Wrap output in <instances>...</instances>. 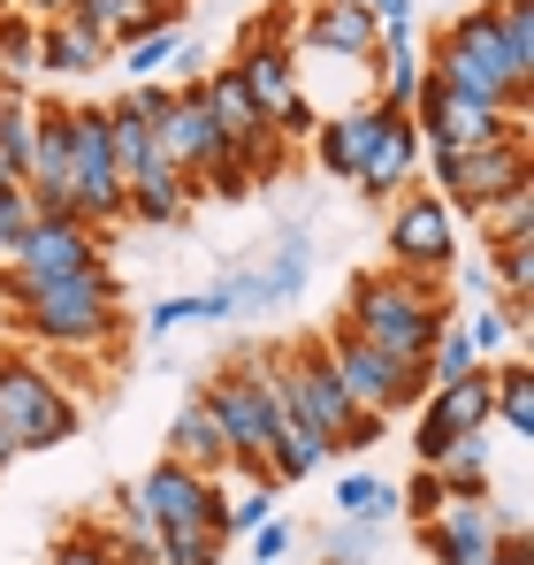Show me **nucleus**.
<instances>
[{
	"mask_svg": "<svg viewBox=\"0 0 534 565\" xmlns=\"http://www.w3.org/2000/svg\"><path fill=\"white\" fill-rule=\"evenodd\" d=\"M344 321H352L359 344H374V352H389V360L420 367V360H428V344L450 329V298H444V282H436V276L382 268V276H359L352 282Z\"/></svg>",
	"mask_w": 534,
	"mask_h": 565,
	"instance_id": "obj_1",
	"label": "nucleus"
},
{
	"mask_svg": "<svg viewBox=\"0 0 534 565\" xmlns=\"http://www.w3.org/2000/svg\"><path fill=\"white\" fill-rule=\"evenodd\" d=\"M428 85H444V93H466L481 99V107H496V115H527V77L504 62V46H496V23H489V8H466V15H450L444 31L428 39Z\"/></svg>",
	"mask_w": 534,
	"mask_h": 565,
	"instance_id": "obj_2",
	"label": "nucleus"
},
{
	"mask_svg": "<svg viewBox=\"0 0 534 565\" xmlns=\"http://www.w3.org/2000/svg\"><path fill=\"white\" fill-rule=\"evenodd\" d=\"M290 23L298 8H267V23H253L229 54V77L245 85V99L260 107V122L275 138H313V107H306V85H298V46H290Z\"/></svg>",
	"mask_w": 534,
	"mask_h": 565,
	"instance_id": "obj_3",
	"label": "nucleus"
},
{
	"mask_svg": "<svg viewBox=\"0 0 534 565\" xmlns=\"http://www.w3.org/2000/svg\"><path fill=\"white\" fill-rule=\"evenodd\" d=\"M115 298H122L115 268H92V276L46 282V290H15V321H23V337H39L54 352H99L115 337Z\"/></svg>",
	"mask_w": 534,
	"mask_h": 565,
	"instance_id": "obj_4",
	"label": "nucleus"
},
{
	"mask_svg": "<svg viewBox=\"0 0 534 565\" xmlns=\"http://www.w3.org/2000/svg\"><path fill=\"white\" fill-rule=\"evenodd\" d=\"M420 161H428V191L444 199L450 214H489L496 199H512V191L534 184V161H527V115H512V130L496 138V146H473V153H428L420 146Z\"/></svg>",
	"mask_w": 534,
	"mask_h": 565,
	"instance_id": "obj_5",
	"label": "nucleus"
},
{
	"mask_svg": "<svg viewBox=\"0 0 534 565\" xmlns=\"http://www.w3.org/2000/svg\"><path fill=\"white\" fill-rule=\"evenodd\" d=\"M70 214H77L85 230H115V222H130V191H122V169H115L107 107H99V99L70 107Z\"/></svg>",
	"mask_w": 534,
	"mask_h": 565,
	"instance_id": "obj_6",
	"label": "nucleus"
},
{
	"mask_svg": "<svg viewBox=\"0 0 534 565\" xmlns=\"http://www.w3.org/2000/svg\"><path fill=\"white\" fill-rule=\"evenodd\" d=\"M0 436L15 451H54L77 436V397L39 360H0Z\"/></svg>",
	"mask_w": 534,
	"mask_h": 565,
	"instance_id": "obj_7",
	"label": "nucleus"
},
{
	"mask_svg": "<svg viewBox=\"0 0 534 565\" xmlns=\"http://www.w3.org/2000/svg\"><path fill=\"white\" fill-rule=\"evenodd\" d=\"M199 397H206V413H214V428H222V444H229V467L237 473H267V444H275V397H267V382L253 375V360H229V367H214V382H199Z\"/></svg>",
	"mask_w": 534,
	"mask_h": 565,
	"instance_id": "obj_8",
	"label": "nucleus"
},
{
	"mask_svg": "<svg viewBox=\"0 0 534 565\" xmlns=\"http://www.w3.org/2000/svg\"><path fill=\"white\" fill-rule=\"evenodd\" d=\"M321 352H329V367H337V382H344V397H352L359 413H374V420H389V413H405V405H420V397H428L420 367H405V360H389V352L359 344L352 321H337V329L321 337Z\"/></svg>",
	"mask_w": 534,
	"mask_h": 565,
	"instance_id": "obj_9",
	"label": "nucleus"
},
{
	"mask_svg": "<svg viewBox=\"0 0 534 565\" xmlns=\"http://www.w3.org/2000/svg\"><path fill=\"white\" fill-rule=\"evenodd\" d=\"M92 268H107V260H99V230H85L77 214H39V222L23 230V245H15L0 290L15 298V290H46V282L92 276Z\"/></svg>",
	"mask_w": 534,
	"mask_h": 565,
	"instance_id": "obj_10",
	"label": "nucleus"
},
{
	"mask_svg": "<svg viewBox=\"0 0 534 565\" xmlns=\"http://www.w3.org/2000/svg\"><path fill=\"white\" fill-rule=\"evenodd\" d=\"M382 237H389V260L405 268V276H450V260H458V214H450L436 191H397L389 199V222H382Z\"/></svg>",
	"mask_w": 534,
	"mask_h": 565,
	"instance_id": "obj_11",
	"label": "nucleus"
},
{
	"mask_svg": "<svg viewBox=\"0 0 534 565\" xmlns=\"http://www.w3.org/2000/svg\"><path fill=\"white\" fill-rule=\"evenodd\" d=\"M214 504H222V481H214V473L177 467V459H161V467L146 473V481H130V512H138L153 535L206 527V520H214ZM214 527H222V520H214Z\"/></svg>",
	"mask_w": 534,
	"mask_h": 565,
	"instance_id": "obj_12",
	"label": "nucleus"
},
{
	"mask_svg": "<svg viewBox=\"0 0 534 565\" xmlns=\"http://www.w3.org/2000/svg\"><path fill=\"white\" fill-rule=\"evenodd\" d=\"M489 367L481 375H466V382H444V390H428L420 397V428H413V459L420 467H436L458 436H489Z\"/></svg>",
	"mask_w": 534,
	"mask_h": 565,
	"instance_id": "obj_13",
	"label": "nucleus"
},
{
	"mask_svg": "<svg viewBox=\"0 0 534 565\" xmlns=\"http://www.w3.org/2000/svg\"><path fill=\"white\" fill-rule=\"evenodd\" d=\"M413 184H420V122L382 107V122H374V138H366V153L352 169V191L374 199V206H389L397 191H413Z\"/></svg>",
	"mask_w": 534,
	"mask_h": 565,
	"instance_id": "obj_14",
	"label": "nucleus"
},
{
	"mask_svg": "<svg viewBox=\"0 0 534 565\" xmlns=\"http://www.w3.org/2000/svg\"><path fill=\"white\" fill-rule=\"evenodd\" d=\"M413 122H420L428 153H473V146H496L512 130V115H496V107H481V99H466V93H444V85H420Z\"/></svg>",
	"mask_w": 534,
	"mask_h": 565,
	"instance_id": "obj_15",
	"label": "nucleus"
},
{
	"mask_svg": "<svg viewBox=\"0 0 534 565\" xmlns=\"http://www.w3.org/2000/svg\"><path fill=\"white\" fill-rule=\"evenodd\" d=\"M504 543V520L489 497H444L436 520H420V551L436 565H489Z\"/></svg>",
	"mask_w": 534,
	"mask_h": 565,
	"instance_id": "obj_16",
	"label": "nucleus"
},
{
	"mask_svg": "<svg viewBox=\"0 0 534 565\" xmlns=\"http://www.w3.org/2000/svg\"><path fill=\"white\" fill-rule=\"evenodd\" d=\"M306 276H313V237H306V230H282V237H275V253H267L260 268H245V260H237V268L214 282V290L229 298V313H245V306H282V298H290Z\"/></svg>",
	"mask_w": 534,
	"mask_h": 565,
	"instance_id": "obj_17",
	"label": "nucleus"
},
{
	"mask_svg": "<svg viewBox=\"0 0 534 565\" xmlns=\"http://www.w3.org/2000/svg\"><path fill=\"white\" fill-rule=\"evenodd\" d=\"M374 39H382V23L359 0H306L290 23V46L329 54V62H374Z\"/></svg>",
	"mask_w": 534,
	"mask_h": 565,
	"instance_id": "obj_18",
	"label": "nucleus"
},
{
	"mask_svg": "<svg viewBox=\"0 0 534 565\" xmlns=\"http://www.w3.org/2000/svg\"><path fill=\"white\" fill-rule=\"evenodd\" d=\"M420 85H428V70H420L413 23H382V39H374V99H382V107H397V115H413Z\"/></svg>",
	"mask_w": 534,
	"mask_h": 565,
	"instance_id": "obj_19",
	"label": "nucleus"
},
{
	"mask_svg": "<svg viewBox=\"0 0 534 565\" xmlns=\"http://www.w3.org/2000/svg\"><path fill=\"white\" fill-rule=\"evenodd\" d=\"M169 459L191 473H229V444H222V428H214V413H206L199 390L183 397L177 420H169Z\"/></svg>",
	"mask_w": 534,
	"mask_h": 565,
	"instance_id": "obj_20",
	"label": "nucleus"
},
{
	"mask_svg": "<svg viewBox=\"0 0 534 565\" xmlns=\"http://www.w3.org/2000/svg\"><path fill=\"white\" fill-rule=\"evenodd\" d=\"M107 62H115V46L92 39L85 23H70V15L39 23V70H54V77H92V70H107Z\"/></svg>",
	"mask_w": 534,
	"mask_h": 565,
	"instance_id": "obj_21",
	"label": "nucleus"
},
{
	"mask_svg": "<svg viewBox=\"0 0 534 565\" xmlns=\"http://www.w3.org/2000/svg\"><path fill=\"white\" fill-rule=\"evenodd\" d=\"M122 191H130V214H138V222H161V230H177L183 214H191V199H199V191H191V177H183V169H169V161H146V169H138Z\"/></svg>",
	"mask_w": 534,
	"mask_h": 565,
	"instance_id": "obj_22",
	"label": "nucleus"
},
{
	"mask_svg": "<svg viewBox=\"0 0 534 565\" xmlns=\"http://www.w3.org/2000/svg\"><path fill=\"white\" fill-rule=\"evenodd\" d=\"M321 459H337V451H329V436H321V428H306V420H298V413H282V420H275V444H267V481H275V489H282V481H306V473L321 467Z\"/></svg>",
	"mask_w": 534,
	"mask_h": 565,
	"instance_id": "obj_23",
	"label": "nucleus"
},
{
	"mask_svg": "<svg viewBox=\"0 0 534 565\" xmlns=\"http://www.w3.org/2000/svg\"><path fill=\"white\" fill-rule=\"evenodd\" d=\"M337 520H352V527H389V520H397V481H382V473H344V481H337Z\"/></svg>",
	"mask_w": 534,
	"mask_h": 565,
	"instance_id": "obj_24",
	"label": "nucleus"
},
{
	"mask_svg": "<svg viewBox=\"0 0 534 565\" xmlns=\"http://www.w3.org/2000/svg\"><path fill=\"white\" fill-rule=\"evenodd\" d=\"M489 413H496L512 436H534V367H527V360L489 367Z\"/></svg>",
	"mask_w": 534,
	"mask_h": 565,
	"instance_id": "obj_25",
	"label": "nucleus"
},
{
	"mask_svg": "<svg viewBox=\"0 0 534 565\" xmlns=\"http://www.w3.org/2000/svg\"><path fill=\"white\" fill-rule=\"evenodd\" d=\"M436 481H444V497H489V444L481 436H458L444 459H436Z\"/></svg>",
	"mask_w": 534,
	"mask_h": 565,
	"instance_id": "obj_26",
	"label": "nucleus"
},
{
	"mask_svg": "<svg viewBox=\"0 0 534 565\" xmlns=\"http://www.w3.org/2000/svg\"><path fill=\"white\" fill-rule=\"evenodd\" d=\"M489 23H496L504 62H512V70L534 85V0H496V8H489Z\"/></svg>",
	"mask_w": 534,
	"mask_h": 565,
	"instance_id": "obj_27",
	"label": "nucleus"
},
{
	"mask_svg": "<svg viewBox=\"0 0 534 565\" xmlns=\"http://www.w3.org/2000/svg\"><path fill=\"white\" fill-rule=\"evenodd\" d=\"M481 237H489V245H534V184L512 191V199H496V206L481 214Z\"/></svg>",
	"mask_w": 534,
	"mask_h": 565,
	"instance_id": "obj_28",
	"label": "nucleus"
},
{
	"mask_svg": "<svg viewBox=\"0 0 534 565\" xmlns=\"http://www.w3.org/2000/svg\"><path fill=\"white\" fill-rule=\"evenodd\" d=\"M39 70V23L31 15H0V77H31Z\"/></svg>",
	"mask_w": 534,
	"mask_h": 565,
	"instance_id": "obj_29",
	"label": "nucleus"
},
{
	"mask_svg": "<svg viewBox=\"0 0 534 565\" xmlns=\"http://www.w3.org/2000/svg\"><path fill=\"white\" fill-rule=\"evenodd\" d=\"M177 46H183L177 23H169V31H146V39H130V46H122V70H130L138 85H153V77H161V70L177 62Z\"/></svg>",
	"mask_w": 534,
	"mask_h": 565,
	"instance_id": "obj_30",
	"label": "nucleus"
},
{
	"mask_svg": "<svg viewBox=\"0 0 534 565\" xmlns=\"http://www.w3.org/2000/svg\"><path fill=\"white\" fill-rule=\"evenodd\" d=\"M321 565H366L382 551V527H352V520H337V527H321Z\"/></svg>",
	"mask_w": 534,
	"mask_h": 565,
	"instance_id": "obj_31",
	"label": "nucleus"
},
{
	"mask_svg": "<svg viewBox=\"0 0 534 565\" xmlns=\"http://www.w3.org/2000/svg\"><path fill=\"white\" fill-rule=\"evenodd\" d=\"M183 321H229V298H222V290H183V298H161V306H153V329H161V337L183 329Z\"/></svg>",
	"mask_w": 534,
	"mask_h": 565,
	"instance_id": "obj_32",
	"label": "nucleus"
},
{
	"mask_svg": "<svg viewBox=\"0 0 534 565\" xmlns=\"http://www.w3.org/2000/svg\"><path fill=\"white\" fill-rule=\"evenodd\" d=\"M229 535L206 520V527H183V535H161V565H222Z\"/></svg>",
	"mask_w": 534,
	"mask_h": 565,
	"instance_id": "obj_33",
	"label": "nucleus"
},
{
	"mask_svg": "<svg viewBox=\"0 0 534 565\" xmlns=\"http://www.w3.org/2000/svg\"><path fill=\"white\" fill-rule=\"evenodd\" d=\"M46 565H115V558H107V520H77V527H62Z\"/></svg>",
	"mask_w": 534,
	"mask_h": 565,
	"instance_id": "obj_34",
	"label": "nucleus"
},
{
	"mask_svg": "<svg viewBox=\"0 0 534 565\" xmlns=\"http://www.w3.org/2000/svg\"><path fill=\"white\" fill-rule=\"evenodd\" d=\"M489 276H496V290H504L512 306H527V290H534V245H489Z\"/></svg>",
	"mask_w": 534,
	"mask_h": 565,
	"instance_id": "obj_35",
	"label": "nucleus"
},
{
	"mask_svg": "<svg viewBox=\"0 0 534 565\" xmlns=\"http://www.w3.org/2000/svg\"><path fill=\"white\" fill-rule=\"evenodd\" d=\"M39 222V206H31V191L23 184H0V276H8V260H15V245H23V230Z\"/></svg>",
	"mask_w": 534,
	"mask_h": 565,
	"instance_id": "obj_36",
	"label": "nucleus"
},
{
	"mask_svg": "<svg viewBox=\"0 0 534 565\" xmlns=\"http://www.w3.org/2000/svg\"><path fill=\"white\" fill-rule=\"evenodd\" d=\"M397 512H413V527L444 512V481H436V467H420L413 481H405V489H397Z\"/></svg>",
	"mask_w": 534,
	"mask_h": 565,
	"instance_id": "obj_37",
	"label": "nucleus"
},
{
	"mask_svg": "<svg viewBox=\"0 0 534 565\" xmlns=\"http://www.w3.org/2000/svg\"><path fill=\"white\" fill-rule=\"evenodd\" d=\"M290 543H298V535H290L282 520H267V527H253V565H282V558H290Z\"/></svg>",
	"mask_w": 534,
	"mask_h": 565,
	"instance_id": "obj_38",
	"label": "nucleus"
},
{
	"mask_svg": "<svg viewBox=\"0 0 534 565\" xmlns=\"http://www.w3.org/2000/svg\"><path fill=\"white\" fill-rule=\"evenodd\" d=\"M374 23H413V0H359Z\"/></svg>",
	"mask_w": 534,
	"mask_h": 565,
	"instance_id": "obj_39",
	"label": "nucleus"
},
{
	"mask_svg": "<svg viewBox=\"0 0 534 565\" xmlns=\"http://www.w3.org/2000/svg\"><path fill=\"white\" fill-rule=\"evenodd\" d=\"M15 15H31V23H54V15H70V0H15Z\"/></svg>",
	"mask_w": 534,
	"mask_h": 565,
	"instance_id": "obj_40",
	"label": "nucleus"
},
{
	"mask_svg": "<svg viewBox=\"0 0 534 565\" xmlns=\"http://www.w3.org/2000/svg\"><path fill=\"white\" fill-rule=\"evenodd\" d=\"M489 565H534V558H527V535H504V543H496V558H489Z\"/></svg>",
	"mask_w": 534,
	"mask_h": 565,
	"instance_id": "obj_41",
	"label": "nucleus"
},
{
	"mask_svg": "<svg viewBox=\"0 0 534 565\" xmlns=\"http://www.w3.org/2000/svg\"><path fill=\"white\" fill-rule=\"evenodd\" d=\"M8 459H15V444H8V436H0V467H8Z\"/></svg>",
	"mask_w": 534,
	"mask_h": 565,
	"instance_id": "obj_42",
	"label": "nucleus"
},
{
	"mask_svg": "<svg viewBox=\"0 0 534 565\" xmlns=\"http://www.w3.org/2000/svg\"><path fill=\"white\" fill-rule=\"evenodd\" d=\"M0 184H15V169H8V153H0Z\"/></svg>",
	"mask_w": 534,
	"mask_h": 565,
	"instance_id": "obj_43",
	"label": "nucleus"
},
{
	"mask_svg": "<svg viewBox=\"0 0 534 565\" xmlns=\"http://www.w3.org/2000/svg\"><path fill=\"white\" fill-rule=\"evenodd\" d=\"M466 8H496V0H466Z\"/></svg>",
	"mask_w": 534,
	"mask_h": 565,
	"instance_id": "obj_44",
	"label": "nucleus"
},
{
	"mask_svg": "<svg viewBox=\"0 0 534 565\" xmlns=\"http://www.w3.org/2000/svg\"><path fill=\"white\" fill-rule=\"evenodd\" d=\"M8 8H15V0H0V15H8Z\"/></svg>",
	"mask_w": 534,
	"mask_h": 565,
	"instance_id": "obj_45",
	"label": "nucleus"
}]
</instances>
